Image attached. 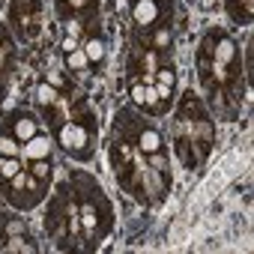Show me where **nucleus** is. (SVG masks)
<instances>
[{"label":"nucleus","mask_w":254,"mask_h":254,"mask_svg":"<svg viewBox=\"0 0 254 254\" xmlns=\"http://www.w3.org/2000/svg\"><path fill=\"white\" fill-rule=\"evenodd\" d=\"M197 81L206 102L224 123H233L248 96V75H242L239 45L224 27H209L197 42Z\"/></svg>","instance_id":"obj_1"},{"label":"nucleus","mask_w":254,"mask_h":254,"mask_svg":"<svg viewBox=\"0 0 254 254\" xmlns=\"http://www.w3.org/2000/svg\"><path fill=\"white\" fill-rule=\"evenodd\" d=\"M108 159L111 171L117 177V186L132 194L144 206H162L171 194L174 186V171H171V156H150L138 150L126 135L111 129L108 141Z\"/></svg>","instance_id":"obj_2"},{"label":"nucleus","mask_w":254,"mask_h":254,"mask_svg":"<svg viewBox=\"0 0 254 254\" xmlns=\"http://www.w3.org/2000/svg\"><path fill=\"white\" fill-rule=\"evenodd\" d=\"M171 141H174V153L186 171H200L206 165V159L212 156L215 120H212L206 102L194 93V87H189L177 102L174 123H171Z\"/></svg>","instance_id":"obj_3"},{"label":"nucleus","mask_w":254,"mask_h":254,"mask_svg":"<svg viewBox=\"0 0 254 254\" xmlns=\"http://www.w3.org/2000/svg\"><path fill=\"white\" fill-rule=\"evenodd\" d=\"M66 186L72 191V200L78 206V215H81V227H84V239L90 245V251L99 248V242H105L114 230V203L111 197L105 194L102 183L87 174V171H69L66 177Z\"/></svg>","instance_id":"obj_4"},{"label":"nucleus","mask_w":254,"mask_h":254,"mask_svg":"<svg viewBox=\"0 0 254 254\" xmlns=\"http://www.w3.org/2000/svg\"><path fill=\"white\" fill-rule=\"evenodd\" d=\"M54 141L57 147L75 159V162H90L96 156V144H99V117L90 108V102L81 93H72L63 120L54 126Z\"/></svg>","instance_id":"obj_5"},{"label":"nucleus","mask_w":254,"mask_h":254,"mask_svg":"<svg viewBox=\"0 0 254 254\" xmlns=\"http://www.w3.org/2000/svg\"><path fill=\"white\" fill-rule=\"evenodd\" d=\"M45 233L57 251H90V245L84 239L81 215H78V206L72 200L66 180L54 189V194L45 206Z\"/></svg>","instance_id":"obj_6"},{"label":"nucleus","mask_w":254,"mask_h":254,"mask_svg":"<svg viewBox=\"0 0 254 254\" xmlns=\"http://www.w3.org/2000/svg\"><path fill=\"white\" fill-rule=\"evenodd\" d=\"M0 189H3V200H6L12 209H18V212H30V209H36V206L48 197V191H51V180H48V177H39L33 168L24 165L12 180L0 183Z\"/></svg>","instance_id":"obj_7"},{"label":"nucleus","mask_w":254,"mask_h":254,"mask_svg":"<svg viewBox=\"0 0 254 254\" xmlns=\"http://www.w3.org/2000/svg\"><path fill=\"white\" fill-rule=\"evenodd\" d=\"M0 251L6 254H36L39 242L30 227V221L15 209V212H0Z\"/></svg>","instance_id":"obj_8"},{"label":"nucleus","mask_w":254,"mask_h":254,"mask_svg":"<svg viewBox=\"0 0 254 254\" xmlns=\"http://www.w3.org/2000/svg\"><path fill=\"white\" fill-rule=\"evenodd\" d=\"M45 24V0H12L9 3V33L18 42H33Z\"/></svg>","instance_id":"obj_9"},{"label":"nucleus","mask_w":254,"mask_h":254,"mask_svg":"<svg viewBox=\"0 0 254 254\" xmlns=\"http://www.w3.org/2000/svg\"><path fill=\"white\" fill-rule=\"evenodd\" d=\"M129 18H132V33H150L156 27L174 24V3H162V0H129Z\"/></svg>","instance_id":"obj_10"},{"label":"nucleus","mask_w":254,"mask_h":254,"mask_svg":"<svg viewBox=\"0 0 254 254\" xmlns=\"http://www.w3.org/2000/svg\"><path fill=\"white\" fill-rule=\"evenodd\" d=\"M54 15L66 30L99 27V0H54Z\"/></svg>","instance_id":"obj_11"},{"label":"nucleus","mask_w":254,"mask_h":254,"mask_svg":"<svg viewBox=\"0 0 254 254\" xmlns=\"http://www.w3.org/2000/svg\"><path fill=\"white\" fill-rule=\"evenodd\" d=\"M15 60H18L15 36L9 33L6 24H0V105H3V99L9 93V81H12V72H15Z\"/></svg>","instance_id":"obj_12"},{"label":"nucleus","mask_w":254,"mask_h":254,"mask_svg":"<svg viewBox=\"0 0 254 254\" xmlns=\"http://www.w3.org/2000/svg\"><path fill=\"white\" fill-rule=\"evenodd\" d=\"M39 117L33 114V111H27V108H15V111H9L6 117H3V129L9 132V135H15L21 144H27L33 135H39Z\"/></svg>","instance_id":"obj_13"},{"label":"nucleus","mask_w":254,"mask_h":254,"mask_svg":"<svg viewBox=\"0 0 254 254\" xmlns=\"http://www.w3.org/2000/svg\"><path fill=\"white\" fill-rule=\"evenodd\" d=\"M63 66H66V72H69L72 78H75V75H93V72H96L93 63L87 60V54H84L78 36L69 33V30H66V39H63Z\"/></svg>","instance_id":"obj_14"},{"label":"nucleus","mask_w":254,"mask_h":254,"mask_svg":"<svg viewBox=\"0 0 254 254\" xmlns=\"http://www.w3.org/2000/svg\"><path fill=\"white\" fill-rule=\"evenodd\" d=\"M51 153H54L51 135H33V138L21 147V159H24V162H42V159H51Z\"/></svg>","instance_id":"obj_15"},{"label":"nucleus","mask_w":254,"mask_h":254,"mask_svg":"<svg viewBox=\"0 0 254 254\" xmlns=\"http://www.w3.org/2000/svg\"><path fill=\"white\" fill-rule=\"evenodd\" d=\"M224 12L233 24L239 27H248L251 18H254V6H251V0H224Z\"/></svg>","instance_id":"obj_16"},{"label":"nucleus","mask_w":254,"mask_h":254,"mask_svg":"<svg viewBox=\"0 0 254 254\" xmlns=\"http://www.w3.org/2000/svg\"><path fill=\"white\" fill-rule=\"evenodd\" d=\"M21 141L15 135H9L6 129L0 132V159H21Z\"/></svg>","instance_id":"obj_17"},{"label":"nucleus","mask_w":254,"mask_h":254,"mask_svg":"<svg viewBox=\"0 0 254 254\" xmlns=\"http://www.w3.org/2000/svg\"><path fill=\"white\" fill-rule=\"evenodd\" d=\"M21 168H24V165H21V159H0V183L12 180Z\"/></svg>","instance_id":"obj_18"},{"label":"nucleus","mask_w":254,"mask_h":254,"mask_svg":"<svg viewBox=\"0 0 254 254\" xmlns=\"http://www.w3.org/2000/svg\"><path fill=\"white\" fill-rule=\"evenodd\" d=\"M162 3H174V0H162Z\"/></svg>","instance_id":"obj_19"}]
</instances>
